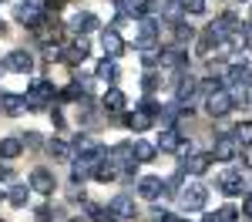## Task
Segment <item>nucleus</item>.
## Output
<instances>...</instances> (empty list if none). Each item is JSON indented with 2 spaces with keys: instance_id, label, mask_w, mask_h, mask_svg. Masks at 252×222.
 Here are the masks:
<instances>
[{
  "instance_id": "2f4dec72",
  "label": "nucleus",
  "mask_w": 252,
  "mask_h": 222,
  "mask_svg": "<svg viewBox=\"0 0 252 222\" xmlns=\"http://www.w3.org/2000/svg\"><path fill=\"white\" fill-rule=\"evenodd\" d=\"M215 44H219V37H215L212 31H205V34H202V37H198V54H202V58H212Z\"/></svg>"
},
{
  "instance_id": "72a5a7b5",
  "label": "nucleus",
  "mask_w": 252,
  "mask_h": 222,
  "mask_svg": "<svg viewBox=\"0 0 252 222\" xmlns=\"http://www.w3.org/2000/svg\"><path fill=\"white\" fill-rule=\"evenodd\" d=\"M88 212H91V219H94V222H121L115 212H111V209H97V205H88Z\"/></svg>"
},
{
  "instance_id": "5701e85b",
  "label": "nucleus",
  "mask_w": 252,
  "mask_h": 222,
  "mask_svg": "<svg viewBox=\"0 0 252 222\" xmlns=\"http://www.w3.org/2000/svg\"><path fill=\"white\" fill-rule=\"evenodd\" d=\"M161 17L168 20V24H178V20L185 17V7H182V0H161Z\"/></svg>"
},
{
  "instance_id": "58836bf2",
  "label": "nucleus",
  "mask_w": 252,
  "mask_h": 222,
  "mask_svg": "<svg viewBox=\"0 0 252 222\" xmlns=\"http://www.w3.org/2000/svg\"><path fill=\"white\" fill-rule=\"evenodd\" d=\"M182 7H185V14H202L205 10V0H182Z\"/></svg>"
},
{
  "instance_id": "a19ab883",
  "label": "nucleus",
  "mask_w": 252,
  "mask_h": 222,
  "mask_svg": "<svg viewBox=\"0 0 252 222\" xmlns=\"http://www.w3.org/2000/svg\"><path fill=\"white\" fill-rule=\"evenodd\" d=\"M44 58L47 61H61V47L58 44H47V47H44Z\"/></svg>"
},
{
  "instance_id": "3c124183",
  "label": "nucleus",
  "mask_w": 252,
  "mask_h": 222,
  "mask_svg": "<svg viewBox=\"0 0 252 222\" xmlns=\"http://www.w3.org/2000/svg\"><path fill=\"white\" fill-rule=\"evenodd\" d=\"M249 20H252V7H249Z\"/></svg>"
},
{
  "instance_id": "dca6fc26",
  "label": "nucleus",
  "mask_w": 252,
  "mask_h": 222,
  "mask_svg": "<svg viewBox=\"0 0 252 222\" xmlns=\"http://www.w3.org/2000/svg\"><path fill=\"white\" fill-rule=\"evenodd\" d=\"M108 209L115 212L118 219H135V202L128 199V195H115V199L108 202Z\"/></svg>"
},
{
  "instance_id": "8fccbe9b",
  "label": "nucleus",
  "mask_w": 252,
  "mask_h": 222,
  "mask_svg": "<svg viewBox=\"0 0 252 222\" xmlns=\"http://www.w3.org/2000/svg\"><path fill=\"white\" fill-rule=\"evenodd\" d=\"M249 148H252V145H249ZM246 165H249V168H252V152H249V155H246Z\"/></svg>"
},
{
  "instance_id": "bb28decb",
  "label": "nucleus",
  "mask_w": 252,
  "mask_h": 222,
  "mask_svg": "<svg viewBox=\"0 0 252 222\" xmlns=\"http://www.w3.org/2000/svg\"><path fill=\"white\" fill-rule=\"evenodd\" d=\"M101 104H104V111H111V115H118V111H125V95H121L118 88H111V91H104V98H101Z\"/></svg>"
},
{
  "instance_id": "39448f33",
  "label": "nucleus",
  "mask_w": 252,
  "mask_h": 222,
  "mask_svg": "<svg viewBox=\"0 0 252 222\" xmlns=\"http://www.w3.org/2000/svg\"><path fill=\"white\" fill-rule=\"evenodd\" d=\"M71 148H74V152H78L81 159H88V161H101L104 159V155H108V152H104V148H101V145H97V141H91L88 138V135H74V141H71Z\"/></svg>"
},
{
  "instance_id": "a211bd4d",
  "label": "nucleus",
  "mask_w": 252,
  "mask_h": 222,
  "mask_svg": "<svg viewBox=\"0 0 252 222\" xmlns=\"http://www.w3.org/2000/svg\"><path fill=\"white\" fill-rule=\"evenodd\" d=\"M178 141H182L178 128H175V125H165L161 135H158V148H161V152H178Z\"/></svg>"
},
{
  "instance_id": "49530a36",
  "label": "nucleus",
  "mask_w": 252,
  "mask_h": 222,
  "mask_svg": "<svg viewBox=\"0 0 252 222\" xmlns=\"http://www.w3.org/2000/svg\"><path fill=\"white\" fill-rule=\"evenodd\" d=\"M161 222H182V219H178L175 212H165V216H161Z\"/></svg>"
},
{
  "instance_id": "9d476101",
  "label": "nucleus",
  "mask_w": 252,
  "mask_h": 222,
  "mask_svg": "<svg viewBox=\"0 0 252 222\" xmlns=\"http://www.w3.org/2000/svg\"><path fill=\"white\" fill-rule=\"evenodd\" d=\"M219 189H222V192H225L229 199L242 195V189H246V182H242V172H235V168L222 172V179H219Z\"/></svg>"
},
{
  "instance_id": "4c0bfd02",
  "label": "nucleus",
  "mask_w": 252,
  "mask_h": 222,
  "mask_svg": "<svg viewBox=\"0 0 252 222\" xmlns=\"http://www.w3.org/2000/svg\"><path fill=\"white\" fill-rule=\"evenodd\" d=\"M235 216H239L235 205H222V209H219V222H235Z\"/></svg>"
},
{
  "instance_id": "de8ad7c7",
  "label": "nucleus",
  "mask_w": 252,
  "mask_h": 222,
  "mask_svg": "<svg viewBox=\"0 0 252 222\" xmlns=\"http://www.w3.org/2000/svg\"><path fill=\"white\" fill-rule=\"evenodd\" d=\"M10 179V168H7V165H0V182H7Z\"/></svg>"
},
{
  "instance_id": "c85d7f7f",
  "label": "nucleus",
  "mask_w": 252,
  "mask_h": 222,
  "mask_svg": "<svg viewBox=\"0 0 252 222\" xmlns=\"http://www.w3.org/2000/svg\"><path fill=\"white\" fill-rule=\"evenodd\" d=\"M27 195H31V189H27V185H10L7 202H10L14 209H24V205H27Z\"/></svg>"
},
{
  "instance_id": "37998d69",
  "label": "nucleus",
  "mask_w": 252,
  "mask_h": 222,
  "mask_svg": "<svg viewBox=\"0 0 252 222\" xmlns=\"http://www.w3.org/2000/svg\"><path fill=\"white\" fill-rule=\"evenodd\" d=\"M24 145H40V135H34V131H27V135H24Z\"/></svg>"
},
{
  "instance_id": "6ab92c4d",
  "label": "nucleus",
  "mask_w": 252,
  "mask_h": 222,
  "mask_svg": "<svg viewBox=\"0 0 252 222\" xmlns=\"http://www.w3.org/2000/svg\"><path fill=\"white\" fill-rule=\"evenodd\" d=\"M138 51H141V64H145V67L161 64V51H158L155 40H141V44H138Z\"/></svg>"
},
{
  "instance_id": "473e14b6",
  "label": "nucleus",
  "mask_w": 252,
  "mask_h": 222,
  "mask_svg": "<svg viewBox=\"0 0 252 222\" xmlns=\"http://www.w3.org/2000/svg\"><path fill=\"white\" fill-rule=\"evenodd\" d=\"M232 135L239 138V145H252V121H242V125H235Z\"/></svg>"
},
{
  "instance_id": "7c9ffc66",
  "label": "nucleus",
  "mask_w": 252,
  "mask_h": 222,
  "mask_svg": "<svg viewBox=\"0 0 252 222\" xmlns=\"http://www.w3.org/2000/svg\"><path fill=\"white\" fill-rule=\"evenodd\" d=\"M131 159H135V155H131V141H121V145L111 148V161H118V165H128Z\"/></svg>"
},
{
  "instance_id": "f704fd0d",
  "label": "nucleus",
  "mask_w": 252,
  "mask_h": 222,
  "mask_svg": "<svg viewBox=\"0 0 252 222\" xmlns=\"http://www.w3.org/2000/svg\"><path fill=\"white\" fill-rule=\"evenodd\" d=\"M125 10H128L131 17H141V14L148 10V0H125Z\"/></svg>"
},
{
  "instance_id": "f03ea898",
  "label": "nucleus",
  "mask_w": 252,
  "mask_h": 222,
  "mask_svg": "<svg viewBox=\"0 0 252 222\" xmlns=\"http://www.w3.org/2000/svg\"><path fill=\"white\" fill-rule=\"evenodd\" d=\"M235 108L232 95H229V88H215V91H209L205 95V111L212 115V118H222V115H229Z\"/></svg>"
},
{
  "instance_id": "4468645a",
  "label": "nucleus",
  "mask_w": 252,
  "mask_h": 222,
  "mask_svg": "<svg viewBox=\"0 0 252 222\" xmlns=\"http://www.w3.org/2000/svg\"><path fill=\"white\" fill-rule=\"evenodd\" d=\"M7 67L17 71V74H31V71H34V58H31L27 51H10V54H7Z\"/></svg>"
},
{
  "instance_id": "aec40b11",
  "label": "nucleus",
  "mask_w": 252,
  "mask_h": 222,
  "mask_svg": "<svg viewBox=\"0 0 252 222\" xmlns=\"http://www.w3.org/2000/svg\"><path fill=\"white\" fill-rule=\"evenodd\" d=\"M152 121H155V115H148L145 108H138V111L128 115V128H131V131H148V128H152Z\"/></svg>"
},
{
  "instance_id": "6e6552de",
  "label": "nucleus",
  "mask_w": 252,
  "mask_h": 222,
  "mask_svg": "<svg viewBox=\"0 0 252 222\" xmlns=\"http://www.w3.org/2000/svg\"><path fill=\"white\" fill-rule=\"evenodd\" d=\"M209 168H212V152H192L182 161V172H189V175H205Z\"/></svg>"
},
{
  "instance_id": "4be33fe9",
  "label": "nucleus",
  "mask_w": 252,
  "mask_h": 222,
  "mask_svg": "<svg viewBox=\"0 0 252 222\" xmlns=\"http://www.w3.org/2000/svg\"><path fill=\"white\" fill-rule=\"evenodd\" d=\"M97 24H101V20H97L94 14H88V10H84V14H74V20H71V27H74L78 34H91V31H97Z\"/></svg>"
},
{
  "instance_id": "ea45409f",
  "label": "nucleus",
  "mask_w": 252,
  "mask_h": 222,
  "mask_svg": "<svg viewBox=\"0 0 252 222\" xmlns=\"http://www.w3.org/2000/svg\"><path fill=\"white\" fill-rule=\"evenodd\" d=\"M138 108H145V111H148V115H155V118L161 115V104H158V101H152V98H145L141 104H138Z\"/></svg>"
},
{
  "instance_id": "79ce46f5",
  "label": "nucleus",
  "mask_w": 252,
  "mask_h": 222,
  "mask_svg": "<svg viewBox=\"0 0 252 222\" xmlns=\"http://www.w3.org/2000/svg\"><path fill=\"white\" fill-rule=\"evenodd\" d=\"M51 212H54V209H47V205L37 209V222H51Z\"/></svg>"
},
{
  "instance_id": "9b49d317",
  "label": "nucleus",
  "mask_w": 252,
  "mask_h": 222,
  "mask_svg": "<svg viewBox=\"0 0 252 222\" xmlns=\"http://www.w3.org/2000/svg\"><path fill=\"white\" fill-rule=\"evenodd\" d=\"M161 192H165V182L158 179V175H145V179L138 182V195L141 199L155 202V199H161Z\"/></svg>"
},
{
  "instance_id": "09e8293b",
  "label": "nucleus",
  "mask_w": 252,
  "mask_h": 222,
  "mask_svg": "<svg viewBox=\"0 0 252 222\" xmlns=\"http://www.w3.org/2000/svg\"><path fill=\"white\" fill-rule=\"evenodd\" d=\"M202 222H219V216H212V212H209V216H202Z\"/></svg>"
},
{
  "instance_id": "a18cd8bd",
  "label": "nucleus",
  "mask_w": 252,
  "mask_h": 222,
  "mask_svg": "<svg viewBox=\"0 0 252 222\" xmlns=\"http://www.w3.org/2000/svg\"><path fill=\"white\" fill-rule=\"evenodd\" d=\"M242 212H246V216H249V219H252V192H249V195H246V202H242Z\"/></svg>"
},
{
  "instance_id": "b1692460",
  "label": "nucleus",
  "mask_w": 252,
  "mask_h": 222,
  "mask_svg": "<svg viewBox=\"0 0 252 222\" xmlns=\"http://www.w3.org/2000/svg\"><path fill=\"white\" fill-rule=\"evenodd\" d=\"M155 37H158V20L145 14V17L138 20V44L141 40H155Z\"/></svg>"
},
{
  "instance_id": "2eb2a0df",
  "label": "nucleus",
  "mask_w": 252,
  "mask_h": 222,
  "mask_svg": "<svg viewBox=\"0 0 252 222\" xmlns=\"http://www.w3.org/2000/svg\"><path fill=\"white\" fill-rule=\"evenodd\" d=\"M225 81H229V84H252V64L235 61L232 67L225 71Z\"/></svg>"
},
{
  "instance_id": "ddd939ff",
  "label": "nucleus",
  "mask_w": 252,
  "mask_h": 222,
  "mask_svg": "<svg viewBox=\"0 0 252 222\" xmlns=\"http://www.w3.org/2000/svg\"><path fill=\"white\" fill-rule=\"evenodd\" d=\"M101 47H104V54H108V58L125 54V40H121V34H118V27H111V31H104V34H101Z\"/></svg>"
},
{
  "instance_id": "412c9836",
  "label": "nucleus",
  "mask_w": 252,
  "mask_h": 222,
  "mask_svg": "<svg viewBox=\"0 0 252 222\" xmlns=\"http://www.w3.org/2000/svg\"><path fill=\"white\" fill-rule=\"evenodd\" d=\"M131 155H135V161H155L158 145H152V141H131Z\"/></svg>"
},
{
  "instance_id": "cd10ccee",
  "label": "nucleus",
  "mask_w": 252,
  "mask_h": 222,
  "mask_svg": "<svg viewBox=\"0 0 252 222\" xmlns=\"http://www.w3.org/2000/svg\"><path fill=\"white\" fill-rule=\"evenodd\" d=\"M172 27H175V40H178V47H185V44H192V40H195V27H192V24L178 20V24H172Z\"/></svg>"
},
{
  "instance_id": "423d86ee",
  "label": "nucleus",
  "mask_w": 252,
  "mask_h": 222,
  "mask_svg": "<svg viewBox=\"0 0 252 222\" xmlns=\"http://www.w3.org/2000/svg\"><path fill=\"white\" fill-rule=\"evenodd\" d=\"M40 17H44V0H24V3L17 7V20L24 24V27H31V31L37 27Z\"/></svg>"
},
{
  "instance_id": "603ef678",
  "label": "nucleus",
  "mask_w": 252,
  "mask_h": 222,
  "mask_svg": "<svg viewBox=\"0 0 252 222\" xmlns=\"http://www.w3.org/2000/svg\"><path fill=\"white\" fill-rule=\"evenodd\" d=\"M0 3H3V0H0Z\"/></svg>"
},
{
  "instance_id": "c03bdc74",
  "label": "nucleus",
  "mask_w": 252,
  "mask_h": 222,
  "mask_svg": "<svg viewBox=\"0 0 252 222\" xmlns=\"http://www.w3.org/2000/svg\"><path fill=\"white\" fill-rule=\"evenodd\" d=\"M51 121H54V125H58V128H64V115H61L58 108H54V111H51Z\"/></svg>"
},
{
  "instance_id": "393cba45",
  "label": "nucleus",
  "mask_w": 252,
  "mask_h": 222,
  "mask_svg": "<svg viewBox=\"0 0 252 222\" xmlns=\"http://www.w3.org/2000/svg\"><path fill=\"white\" fill-rule=\"evenodd\" d=\"M47 152H51L54 161H71V152H74V148H71L67 141H61V138H51L47 141Z\"/></svg>"
},
{
  "instance_id": "c756f323",
  "label": "nucleus",
  "mask_w": 252,
  "mask_h": 222,
  "mask_svg": "<svg viewBox=\"0 0 252 222\" xmlns=\"http://www.w3.org/2000/svg\"><path fill=\"white\" fill-rule=\"evenodd\" d=\"M24 141L20 138H0V159H17Z\"/></svg>"
},
{
  "instance_id": "7ed1b4c3",
  "label": "nucleus",
  "mask_w": 252,
  "mask_h": 222,
  "mask_svg": "<svg viewBox=\"0 0 252 222\" xmlns=\"http://www.w3.org/2000/svg\"><path fill=\"white\" fill-rule=\"evenodd\" d=\"M205 202H209V189H205V185L192 182V185L182 189V209H185V212H198V209H205Z\"/></svg>"
},
{
  "instance_id": "f8f14e48",
  "label": "nucleus",
  "mask_w": 252,
  "mask_h": 222,
  "mask_svg": "<svg viewBox=\"0 0 252 222\" xmlns=\"http://www.w3.org/2000/svg\"><path fill=\"white\" fill-rule=\"evenodd\" d=\"M54 185H58V182H54V175H51L47 168H34V172H31V189H34V192L51 195V192H54Z\"/></svg>"
},
{
  "instance_id": "c9c22d12",
  "label": "nucleus",
  "mask_w": 252,
  "mask_h": 222,
  "mask_svg": "<svg viewBox=\"0 0 252 222\" xmlns=\"http://www.w3.org/2000/svg\"><path fill=\"white\" fill-rule=\"evenodd\" d=\"M141 88H145V91H148V95H152V91H158V88H161V78H158L155 71H148V74H145V78H141Z\"/></svg>"
},
{
  "instance_id": "f3484780",
  "label": "nucleus",
  "mask_w": 252,
  "mask_h": 222,
  "mask_svg": "<svg viewBox=\"0 0 252 222\" xmlns=\"http://www.w3.org/2000/svg\"><path fill=\"white\" fill-rule=\"evenodd\" d=\"M0 108L10 118H17V115H24V108H27V98L24 95H0Z\"/></svg>"
},
{
  "instance_id": "e433bc0d",
  "label": "nucleus",
  "mask_w": 252,
  "mask_h": 222,
  "mask_svg": "<svg viewBox=\"0 0 252 222\" xmlns=\"http://www.w3.org/2000/svg\"><path fill=\"white\" fill-rule=\"evenodd\" d=\"M61 98H64V101H78V98H81V81H74V84H67V88L61 91Z\"/></svg>"
},
{
  "instance_id": "f257e3e1",
  "label": "nucleus",
  "mask_w": 252,
  "mask_h": 222,
  "mask_svg": "<svg viewBox=\"0 0 252 222\" xmlns=\"http://www.w3.org/2000/svg\"><path fill=\"white\" fill-rule=\"evenodd\" d=\"M24 98H27V108H31V111H40L44 104H54V84L44 81V78L31 81V88H27Z\"/></svg>"
},
{
  "instance_id": "1a4fd4ad",
  "label": "nucleus",
  "mask_w": 252,
  "mask_h": 222,
  "mask_svg": "<svg viewBox=\"0 0 252 222\" xmlns=\"http://www.w3.org/2000/svg\"><path fill=\"white\" fill-rule=\"evenodd\" d=\"M195 88H198V81H195L192 74H189V71H185V74H182V78L175 81V101H178V104H185V108H192V104H189V101H192Z\"/></svg>"
},
{
  "instance_id": "20e7f679",
  "label": "nucleus",
  "mask_w": 252,
  "mask_h": 222,
  "mask_svg": "<svg viewBox=\"0 0 252 222\" xmlns=\"http://www.w3.org/2000/svg\"><path fill=\"white\" fill-rule=\"evenodd\" d=\"M239 138H235L232 131H225V135H219L215 138V148H212V159L215 161H232V159H239Z\"/></svg>"
},
{
  "instance_id": "0eeeda50",
  "label": "nucleus",
  "mask_w": 252,
  "mask_h": 222,
  "mask_svg": "<svg viewBox=\"0 0 252 222\" xmlns=\"http://www.w3.org/2000/svg\"><path fill=\"white\" fill-rule=\"evenodd\" d=\"M161 67H168V71H189V51L185 47H165L161 51Z\"/></svg>"
},
{
  "instance_id": "a878e982",
  "label": "nucleus",
  "mask_w": 252,
  "mask_h": 222,
  "mask_svg": "<svg viewBox=\"0 0 252 222\" xmlns=\"http://www.w3.org/2000/svg\"><path fill=\"white\" fill-rule=\"evenodd\" d=\"M94 78H97V81H104V84H115V81H118V64L104 58V61H101V64L94 67Z\"/></svg>"
}]
</instances>
